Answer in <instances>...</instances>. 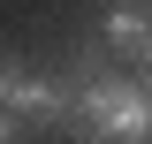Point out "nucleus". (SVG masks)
Masks as SVG:
<instances>
[{"label":"nucleus","mask_w":152,"mask_h":144,"mask_svg":"<svg viewBox=\"0 0 152 144\" xmlns=\"http://www.w3.org/2000/svg\"><path fill=\"white\" fill-rule=\"evenodd\" d=\"M0 144H23V121H15V114H0Z\"/></svg>","instance_id":"obj_4"},{"label":"nucleus","mask_w":152,"mask_h":144,"mask_svg":"<svg viewBox=\"0 0 152 144\" xmlns=\"http://www.w3.org/2000/svg\"><path fill=\"white\" fill-rule=\"evenodd\" d=\"M76 144H152V91L129 76H99L91 53H76V106H69Z\"/></svg>","instance_id":"obj_1"},{"label":"nucleus","mask_w":152,"mask_h":144,"mask_svg":"<svg viewBox=\"0 0 152 144\" xmlns=\"http://www.w3.org/2000/svg\"><path fill=\"white\" fill-rule=\"evenodd\" d=\"M145 91H152V84H145Z\"/></svg>","instance_id":"obj_6"},{"label":"nucleus","mask_w":152,"mask_h":144,"mask_svg":"<svg viewBox=\"0 0 152 144\" xmlns=\"http://www.w3.org/2000/svg\"><path fill=\"white\" fill-rule=\"evenodd\" d=\"M8 76H15V61H8V53H0V91H8Z\"/></svg>","instance_id":"obj_5"},{"label":"nucleus","mask_w":152,"mask_h":144,"mask_svg":"<svg viewBox=\"0 0 152 144\" xmlns=\"http://www.w3.org/2000/svg\"><path fill=\"white\" fill-rule=\"evenodd\" d=\"M69 106H76V91H61L53 76H38V68H15L8 76V91H0V114H15V121H46V129H69Z\"/></svg>","instance_id":"obj_2"},{"label":"nucleus","mask_w":152,"mask_h":144,"mask_svg":"<svg viewBox=\"0 0 152 144\" xmlns=\"http://www.w3.org/2000/svg\"><path fill=\"white\" fill-rule=\"evenodd\" d=\"M107 38L129 61H152V8H114V15H107Z\"/></svg>","instance_id":"obj_3"}]
</instances>
